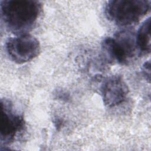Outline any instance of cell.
I'll use <instances>...</instances> for the list:
<instances>
[{
	"label": "cell",
	"instance_id": "obj_8",
	"mask_svg": "<svg viewBox=\"0 0 151 151\" xmlns=\"http://www.w3.org/2000/svg\"><path fill=\"white\" fill-rule=\"evenodd\" d=\"M142 71L144 76L145 77L146 80L150 81V61H148L146 62L142 67Z\"/></svg>",
	"mask_w": 151,
	"mask_h": 151
},
{
	"label": "cell",
	"instance_id": "obj_1",
	"mask_svg": "<svg viewBox=\"0 0 151 151\" xmlns=\"http://www.w3.org/2000/svg\"><path fill=\"white\" fill-rule=\"evenodd\" d=\"M1 18L6 28L16 35L28 34L41 14L42 5L32 0H5L0 4Z\"/></svg>",
	"mask_w": 151,
	"mask_h": 151
},
{
	"label": "cell",
	"instance_id": "obj_5",
	"mask_svg": "<svg viewBox=\"0 0 151 151\" xmlns=\"http://www.w3.org/2000/svg\"><path fill=\"white\" fill-rule=\"evenodd\" d=\"M0 138L1 145H9L24 129V120L8 100L1 99Z\"/></svg>",
	"mask_w": 151,
	"mask_h": 151
},
{
	"label": "cell",
	"instance_id": "obj_4",
	"mask_svg": "<svg viewBox=\"0 0 151 151\" xmlns=\"http://www.w3.org/2000/svg\"><path fill=\"white\" fill-rule=\"evenodd\" d=\"M5 50L12 61L21 64L37 57L41 47L35 37L25 34L8 38L5 43Z\"/></svg>",
	"mask_w": 151,
	"mask_h": 151
},
{
	"label": "cell",
	"instance_id": "obj_3",
	"mask_svg": "<svg viewBox=\"0 0 151 151\" xmlns=\"http://www.w3.org/2000/svg\"><path fill=\"white\" fill-rule=\"evenodd\" d=\"M150 8V1L111 0L106 4L104 12L107 18L115 24L126 27L137 22Z\"/></svg>",
	"mask_w": 151,
	"mask_h": 151
},
{
	"label": "cell",
	"instance_id": "obj_7",
	"mask_svg": "<svg viewBox=\"0 0 151 151\" xmlns=\"http://www.w3.org/2000/svg\"><path fill=\"white\" fill-rule=\"evenodd\" d=\"M150 18L146 19L136 34L137 45L140 53L147 54L150 51Z\"/></svg>",
	"mask_w": 151,
	"mask_h": 151
},
{
	"label": "cell",
	"instance_id": "obj_6",
	"mask_svg": "<svg viewBox=\"0 0 151 151\" xmlns=\"http://www.w3.org/2000/svg\"><path fill=\"white\" fill-rule=\"evenodd\" d=\"M100 92L104 105L113 107L126 100L129 89L122 76L114 75L104 80L100 87Z\"/></svg>",
	"mask_w": 151,
	"mask_h": 151
},
{
	"label": "cell",
	"instance_id": "obj_2",
	"mask_svg": "<svg viewBox=\"0 0 151 151\" xmlns=\"http://www.w3.org/2000/svg\"><path fill=\"white\" fill-rule=\"evenodd\" d=\"M101 49L104 60L108 63L127 64L139 53L136 33L130 29H124L113 37L103 40Z\"/></svg>",
	"mask_w": 151,
	"mask_h": 151
}]
</instances>
